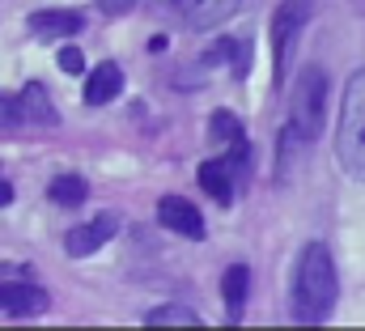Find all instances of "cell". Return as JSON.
I'll return each instance as SVG.
<instances>
[{"mask_svg": "<svg viewBox=\"0 0 365 331\" xmlns=\"http://www.w3.org/2000/svg\"><path fill=\"white\" fill-rule=\"evenodd\" d=\"M336 293H340V276H336V259L323 243H310L297 255L293 268V293H289V315L293 323H327L336 310Z\"/></svg>", "mask_w": 365, "mask_h": 331, "instance_id": "obj_1", "label": "cell"}, {"mask_svg": "<svg viewBox=\"0 0 365 331\" xmlns=\"http://www.w3.org/2000/svg\"><path fill=\"white\" fill-rule=\"evenodd\" d=\"M336 162L349 178L365 183V68L344 85L340 123H336Z\"/></svg>", "mask_w": 365, "mask_h": 331, "instance_id": "obj_2", "label": "cell"}, {"mask_svg": "<svg viewBox=\"0 0 365 331\" xmlns=\"http://www.w3.org/2000/svg\"><path fill=\"white\" fill-rule=\"evenodd\" d=\"M323 111H327V73L319 64H306L289 89V123L284 128L302 145H310L323 132Z\"/></svg>", "mask_w": 365, "mask_h": 331, "instance_id": "obj_3", "label": "cell"}, {"mask_svg": "<svg viewBox=\"0 0 365 331\" xmlns=\"http://www.w3.org/2000/svg\"><path fill=\"white\" fill-rule=\"evenodd\" d=\"M314 17V0H280L272 17V56H276V85L284 89V73L297 56V39Z\"/></svg>", "mask_w": 365, "mask_h": 331, "instance_id": "obj_4", "label": "cell"}, {"mask_svg": "<svg viewBox=\"0 0 365 331\" xmlns=\"http://www.w3.org/2000/svg\"><path fill=\"white\" fill-rule=\"evenodd\" d=\"M187 30H217L238 13V0H162Z\"/></svg>", "mask_w": 365, "mask_h": 331, "instance_id": "obj_5", "label": "cell"}, {"mask_svg": "<svg viewBox=\"0 0 365 331\" xmlns=\"http://www.w3.org/2000/svg\"><path fill=\"white\" fill-rule=\"evenodd\" d=\"M115 234H119V217H115V213H102V217L86 221V225L68 230V234H64V250H68L73 259H86V255H98Z\"/></svg>", "mask_w": 365, "mask_h": 331, "instance_id": "obj_6", "label": "cell"}, {"mask_svg": "<svg viewBox=\"0 0 365 331\" xmlns=\"http://www.w3.org/2000/svg\"><path fill=\"white\" fill-rule=\"evenodd\" d=\"M47 289L38 285H26V280H13V285H0V315H13V319H38L47 315Z\"/></svg>", "mask_w": 365, "mask_h": 331, "instance_id": "obj_7", "label": "cell"}, {"mask_svg": "<svg viewBox=\"0 0 365 331\" xmlns=\"http://www.w3.org/2000/svg\"><path fill=\"white\" fill-rule=\"evenodd\" d=\"M158 221L170 230V234H182V238H204V217H200V208L191 204V200H182V195H162V204H158Z\"/></svg>", "mask_w": 365, "mask_h": 331, "instance_id": "obj_8", "label": "cell"}, {"mask_svg": "<svg viewBox=\"0 0 365 331\" xmlns=\"http://www.w3.org/2000/svg\"><path fill=\"white\" fill-rule=\"evenodd\" d=\"M81 26H86V17L77 9H38V13H30V30L38 39H68Z\"/></svg>", "mask_w": 365, "mask_h": 331, "instance_id": "obj_9", "label": "cell"}, {"mask_svg": "<svg viewBox=\"0 0 365 331\" xmlns=\"http://www.w3.org/2000/svg\"><path fill=\"white\" fill-rule=\"evenodd\" d=\"M247 293H251V268L247 263H230L221 276V297H225V315L238 323L247 310Z\"/></svg>", "mask_w": 365, "mask_h": 331, "instance_id": "obj_10", "label": "cell"}, {"mask_svg": "<svg viewBox=\"0 0 365 331\" xmlns=\"http://www.w3.org/2000/svg\"><path fill=\"white\" fill-rule=\"evenodd\" d=\"M119 89H123V68L115 60H106V64L93 68L90 81H86V102L90 106H106L110 98H119Z\"/></svg>", "mask_w": 365, "mask_h": 331, "instance_id": "obj_11", "label": "cell"}, {"mask_svg": "<svg viewBox=\"0 0 365 331\" xmlns=\"http://www.w3.org/2000/svg\"><path fill=\"white\" fill-rule=\"evenodd\" d=\"M17 106H21V119H30V123H47V128H56V123H60V111L51 106L47 89H43L38 81H30L26 89H21Z\"/></svg>", "mask_w": 365, "mask_h": 331, "instance_id": "obj_12", "label": "cell"}, {"mask_svg": "<svg viewBox=\"0 0 365 331\" xmlns=\"http://www.w3.org/2000/svg\"><path fill=\"white\" fill-rule=\"evenodd\" d=\"M200 187H204V191H208L221 208H225V204H234V187H238V183H234V174L225 170V162L217 158V162H204V166H200Z\"/></svg>", "mask_w": 365, "mask_h": 331, "instance_id": "obj_13", "label": "cell"}, {"mask_svg": "<svg viewBox=\"0 0 365 331\" xmlns=\"http://www.w3.org/2000/svg\"><path fill=\"white\" fill-rule=\"evenodd\" d=\"M47 195H51L56 204H64V208H77V204H86L90 187H86V178H81V174H60V178L47 187Z\"/></svg>", "mask_w": 365, "mask_h": 331, "instance_id": "obj_14", "label": "cell"}, {"mask_svg": "<svg viewBox=\"0 0 365 331\" xmlns=\"http://www.w3.org/2000/svg\"><path fill=\"white\" fill-rule=\"evenodd\" d=\"M145 323L149 327H200V315L187 310V306H158V310L145 315Z\"/></svg>", "mask_w": 365, "mask_h": 331, "instance_id": "obj_15", "label": "cell"}, {"mask_svg": "<svg viewBox=\"0 0 365 331\" xmlns=\"http://www.w3.org/2000/svg\"><path fill=\"white\" fill-rule=\"evenodd\" d=\"M208 136H212L217 145H234V141H242V119H238L234 111H217L212 123H208Z\"/></svg>", "mask_w": 365, "mask_h": 331, "instance_id": "obj_16", "label": "cell"}, {"mask_svg": "<svg viewBox=\"0 0 365 331\" xmlns=\"http://www.w3.org/2000/svg\"><path fill=\"white\" fill-rule=\"evenodd\" d=\"M21 123V106H17V98H4L0 93V132H13Z\"/></svg>", "mask_w": 365, "mask_h": 331, "instance_id": "obj_17", "label": "cell"}, {"mask_svg": "<svg viewBox=\"0 0 365 331\" xmlns=\"http://www.w3.org/2000/svg\"><path fill=\"white\" fill-rule=\"evenodd\" d=\"M225 60H234V39H221V43L208 47V56H204V64H225Z\"/></svg>", "mask_w": 365, "mask_h": 331, "instance_id": "obj_18", "label": "cell"}, {"mask_svg": "<svg viewBox=\"0 0 365 331\" xmlns=\"http://www.w3.org/2000/svg\"><path fill=\"white\" fill-rule=\"evenodd\" d=\"M247 73H251V47L247 43H234V77L242 81Z\"/></svg>", "mask_w": 365, "mask_h": 331, "instance_id": "obj_19", "label": "cell"}, {"mask_svg": "<svg viewBox=\"0 0 365 331\" xmlns=\"http://www.w3.org/2000/svg\"><path fill=\"white\" fill-rule=\"evenodd\" d=\"M60 68H64V73H73V77H77V73H81V68H86V56H81V51H77V47H64V51H60Z\"/></svg>", "mask_w": 365, "mask_h": 331, "instance_id": "obj_20", "label": "cell"}, {"mask_svg": "<svg viewBox=\"0 0 365 331\" xmlns=\"http://www.w3.org/2000/svg\"><path fill=\"white\" fill-rule=\"evenodd\" d=\"M4 204H13V187H9V183L0 178V208H4Z\"/></svg>", "mask_w": 365, "mask_h": 331, "instance_id": "obj_21", "label": "cell"}]
</instances>
